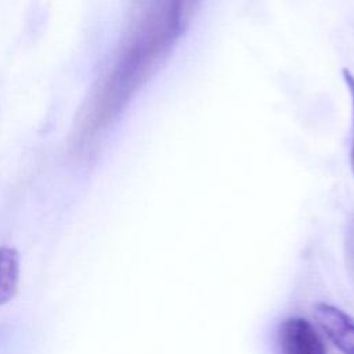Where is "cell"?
<instances>
[{"label": "cell", "mask_w": 354, "mask_h": 354, "mask_svg": "<svg viewBox=\"0 0 354 354\" xmlns=\"http://www.w3.org/2000/svg\"><path fill=\"white\" fill-rule=\"evenodd\" d=\"M277 343L279 354H326L321 335L301 317H290L281 322Z\"/></svg>", "instance_id": "cell-1"}, {"label": "cell", "mask_w": 354, "mask_h": 354, "mask_svg": "<svg viewBox=\"0 0 354 354\" xmlns=\"http://www.w3.org/2000/svg\"><path fill=\"white\" fill-rule=\"evenodd\" d=\"M314 317L321 330L337 350L343 354H354V318L326 303L315 306Z\"/></svg>", "instance_id": "cell-2"}, {"label": "cell", "mask_w": 354, "mask_h": 354, "mask_svg": "<svg viewBox=\"0 0 354 354\" xmlns=\"http://www.w3.org/2000/svg\"><path fill=\"white\" fill-rule=\"evenodd\" d=\"M19 279V260L15 249L0 248V306L7 303L17 292Z\"/></svg>", "instance_id": "cell-3"}, {"label": "cell", "mask_w": 354, "mask_h": 354, "mask_svg": "<svg viewBox=\"0 0 354 354\" xmlns=\"http://www.w3.org/2000/svg\"><path fill=\"white\" fill-rule=\"evenodd\" d=\"M342 76H343V80H344L348 91H350L351 104H353V115H354V75L347 68H343ZM353 119H354V116H353ZM351 169H353V173H354V138H353V147H351Z\"/></svg>", "instance_id": "cell-4"}]
</instances>
